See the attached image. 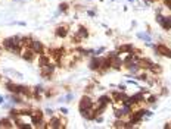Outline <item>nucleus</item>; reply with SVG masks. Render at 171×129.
<instances>
[{"mask_svg": "<svg viewBox=\"0 0 171 129\" xmlns=\"http://www.w3.org/2000/svg\"><path fill=\"white\" fill-rule=\"evenodd\" d=\"M90 109H95V103L92 101V98L89 95H83L81 100H80V104H78L80 113L84 111V110H90Z\"/></svg>", "mask_w": 171, "mask_h": 129, "instance_id": "1", "label": "nucleus"}, {"mask_svg": "<svg viewBox=\"0 0 171 129\" xmlns=\"http://www.w3.org/2000/svg\"><path fill=\"white\" fill-rule=\"evenodd\" d=\"M21 56H22V59H24L25 62H28V63H33V62L37 59V53H36L31 47H24Z\"/></svg>", "mask_w": 171, "mask_h": 129, "instance_id": "2", "label": "nucleus"}, {"mask_svg": "<svg viewBox=\"0 0 171 129\" xmlns=\"http://www.w3.org/2000/svg\"><path fill=\"white\" fill-rule=\"evenodd\" d=\"M155 53L158 56H162V57H168L171 59V49H168L165 44H156V46H152Z\"/></svg>", "mask_w": 171, "mask_h": 129, "instance_id": "3", "label": "nucleus"}, {"mask_svg": "<svg viewBox=\"0 0 171 129\" xmlns=\"http://www.w3.org/2000/svg\"><path fill=\"white\" fill-rule=\"evenodd\" d=\"M15 46H21V37L15 35V37H9V38H5V40H3V47H5V49L11 50V49H14Z\"/></svg>", "mask_w": 171, "mask_h": 129, "instance_id": "4", "label": "nucleus"}, {"mask_svg": "<svg viewBox=\"0 0 171 129\" xmlns=\"http://www.w3.org/2000/svg\"><path fill=\"white\" fill-rule=\"evenodd\" d=\"M68 34H69V27L66 24H62V25L56 27V30H55V35L58 38H66Z\"/></svg>", "mask_w": 171, "mask_h": 129, "instance_id": "5", "label": "nucleus"}, {"mask_svg": "<svg viewBox=\"0 0 171 129\" xmlns=\"http://www.w3.org/2000/svg\"><path fill=\"white\" fill-rule=\"evenodd\" d=\"M63 123H65V122H62L59 117H53V116H50V119H49V122H47V128H52V129L63 128V126H65Z\"/></svg>", "mask_w": 171, "mask_h": 129, "instance_id": "6", "label": "nucleus"}, {"mask_svg": "<svg viewBox=\"0 0 171 129\" xmlns=\"http://www.w3.org/2000/svg\"><path fill=\"white\" fill-rule=\"evenodd\" d=\"M102 59L103 57H99V56H93L89 62V68L92 70H99L100 69V65H102Z\"/></svg>", "mask_w": 171, "mask_h": 129, "instance_id": "7", "label": "nucleus"}, {"mask_svg": "<svg viewBox=\"0 0 171 129\" xmlns=\"http://www.w3.org/2000/svg\"><path fill=\"white\" fill-rule=\"evenodd\" d=\"M133 50H134V46H133L131 43L121 44V46H118V47H117V51H118L120 54H127V53H131Z\"/></svg>", "mask_w": 171, "mask_h": 129, "instance_id": "8", "label": "nucleus"}, {"mask_svg": "<svg viewBox=\"0 0 171 129\" xmlns=\"http://www.w3.org/2000/svg\"><path fill=\"white\" fill-rule=\"evenodd\" d=\"M152 60L147 59V57H139V66H140V70H149L150 66H152Z\"/></svg>", "mask_w": 171, "mask_h": 129, "instance_id": "9", "label": "nucleus"}, {"mask_svg": "<svg viewBox=\"0 0 171 129\" xmlns=\"http://www.w3.org/2000/svg\"><path fill=\"white\" fill-rule=\"evenodd\" d=\"M41 120H43V111L41 110H34L33 114H31V123L37 126Z\"/></svg>", "mask_w": 171, "mask_h": 129, "instance_id": "10", "label": "nucleus"}, {"mask_svg": "<svg viewBox=\"0 0 171 129\" xmlns=\"http://www.w3.org/2000/svg\"><path fill=\"white\" fill-rule=\"evenodd\" d=\"M37 54H41V53H44V46H43V43L41 41H37V40H33V43H31V46H30Z\"/></svg>", "mask_w": 171, "mask_h": 129, "instance_id": "11", "label": "nucleus"}, {"mask_svg": "<svg viewBox=\"0 0 171 129\" xmlns=\"http://www.w3.org/2000/svg\"><path fill=\"white\" fill-rule=\"evenodd\" d=\"M111 60V68L112 69H117V70H120L121 68H123V59L120 57V56H115V57H112V59H109Z\"/></svg>", "mask_w": 171, "mask_h": 129, "instance_id": "12", "label": "nucleus"}, {"mask_svg": "<svg viewBox=\"0 0 171 129\" xmlns=\"http://www.w3.org/2000/svg\"><path fill=\"white\" fill-rule=\"evenodd\" d=\"M149 72H150V73H153L155 76H156V75H161V73H162V66H161L159 63H152V66H150Z\"/></svg>", "mask_w": 171, "mask_h": 129, "instance_id": "13", "label": "nucleus"}, {"mask_svg": "<svg viewBox=\"0 0 171 129\" xmlns=\"http://www.w3.org/2000/svg\"><path fill=\"white\" fill-rule=\"evenodd\" d=\"M98 103H99V104H106V106H109V103H114V101H112L111 95L103 94V95H100V97L98 98Z\"/></svg>", "mask_w": 171, "mask_h": 129, "instance_id": "14", "label": "nucleus"}, {"mask_svg": "<svg viewBox=\"0 0 171 129\" xmlns=\"http://www.w3.org/2000/svg\"><path fill=\"white\" fill-rule=\"evenodd\" d=\"M77 34H78V35L83 38V40H84V38H89V30L86 28L84 25H80V27H78V31H77Z\"/></svg>", "mask_w": 171, "mask_h": 129, "instance_id": "15", "label": "nucleus"}, {"mask_svg": "<svg viewBox=\"0 0 171 129\" xmlns=\"http://www.w3.org/2000/svg\"><path fill=\"white\" fill-rule=\"evenodd\" d=\"M161 27H162V30L170 31L171 30V16H164V21H162Z\"/></svg>", "mask_w": 171, "mask_h": 129, "instance_id": "16", "label": "nucleus"}, {"mask_svg": "<svg viewBox=\"0 0 171 129\" xmlns=\"http://www.w3.org/2000/svg\"><path fill=\"white\" fill-rule=\"evenodd\" d=\"M12 126H14V120L11 117H6V119L0 120V128H12Z\"/></svg>", "mask_w": 171, "mask_h": 129, "instance_id": "17", "label": "nucleus"}, {"mask_svg": "<svg viewBox=\"0 0 171 129\" xmlns=\"http://www.w3.org/2000/svg\"><path fill=\"white\" fill-rule=\"evenodd\" d=\"M114 114H115V117H117V119H123V117L125 116V111H124V109L121 107V109H115Z\"/></svg>", "mask_w": 171, "mask_h": 129, "instance_id": "18", "label": "nucleus"}, {"mask_svg": "<svg viewBox=\"0 0 171 129\" xmlns=\"http://www.w3.org/2000/svg\"><path fill=\"white\" fill-rule=\"evenodd\" d=\"M147 78H149V75H147L146 72H142V73L136 75V79H137V81H142V82H146Z\"/></svg>", "mask_w": 171, "mask_h": 129, "instance_id": "19", "label": "nucleus"}, {"mask_svg": "<svg viewBox=\"0 0 171 129\" xmlns=\"http://www.w3.org/2000/svg\"><path fill=\"white\" fill-rule=\"evenodd\" d=\"M137 37H139L140 40H145L147 44H150V37H149L147 34H145V32H137Z\"/></svg>", "mask_w": 171, "mask_h": 129, "instance_id": "20", "label": "nucleus"}, {"mask_svg": "<svg viewBox=\"0 0 171 129\" xmlns=\"http://www.w3.org/2000/svg\"><path fill=\"white\" fill-rule=\"evenodd\" d=\"M11 100H12V103H15V104H21V103H24L22 98L19 97V94H12Z\"/></svg>", "mask_w": 171, "mask_h": 129, "instance_id": "21", "label": "nucleus"}, {"mask_svg": "<svg viewBox=\"0 0 171 129\" xmlns=\"http://www.w3.org/2000/svg\"><path fill=\"white\" fill-rule=\"evenodd\" d=\"M9 117L14 120V119H16V117H19V110H16V109H12L11 111H9Z\"/></svg>", "mask_w": 171, "mask_h": 129, "instance_id": "22", "label": "nucleus"}, {"mask_svg": "<svg viewBox=\"0 0 171 129\" xmlns=\"http://www.w3.org/2000/svg\"><path fill=\"white\" fill-rule=\"evenodd\" d=\"M114 128H125V122L123 119H117L114 122Z\"/></svg>", "mask_w": 171, "mask_h": 129, "instance_id": "23", "label": "nucleus"}, {"mask_svg": "<svg viewBox=\"0 0 171 129\" xmlns=\"http://www.w3.org/2000/svg\"><path fill=\"white\" fill-rule=\"evenodd\" d=\"M68 8H69L68 3H61L59 5V12H63L65 13V12H68Z\"/></svg>", "mask_w": 171, "mask_h": 129, "instance_id": "24", "label": "nucleus"}, {"mask_svg": "<svg viewBox=\"0 0 171 129\" xmlns=\"http://www.w3.org/2000/svg\"><path fill=\"white\" fill-rule=\"evenodd\" d=\"M156 100H158V97H156V95H153V94H152V95H149V97L146 98V101H147L149 104H155V103H156Z\"/></svg>", "mask_w": 171, "mask_h": 129, "instance_id": "25", "label": "nucleus"}, {"mask_svg": "<svg viewBox=\"0 0 171 129\" xmlns=\"http://www.w3.org/2000/svg\"><path fill=\"white\" fill-rule=\"evenodd\" d=\"M37 128H47V123H46L44 120H41V122L37 125Z\"/></svg>", "mask_w": 171, "mask_h": 129, "instance_id": "26", "label": "nucleus"}, {"mask_svg": "<svg viewBox=\"0 0 171 129\" xmlns=\"http://www.w3.org/2000/svg\"><path fill=\"white\" fill-rule=\"evenodd\" d=\"M46 113H47L49 116H53V110H52V109H47V110H46Z\"/></svg>", "mask_w": 171, "mask_h": 129, "instance_id": "27", "label": "nucleus"}, {"mask_svg": "<svg viewBox=\"0 0 171 129\" xmlns=\"http://www.w3.org/2000/svg\"><path fill=\"white\" fill-rule=\"evenodd\" d=\"M118 88H120V91H125V85H118Z\"/></svg>", "mask_w": 171, "mask_h": 129, "instance_id": "28", "label": "nucleus"}, {"mask_svg": "<svg viewBox=\"0 0 171 129\" xmlns=\"http://www.w3.org/2000/svg\"><path fill=\"white\" fill-rule=\"evenodd\" d=\"M61 113H62V114H66V113H68V109H61Z\"/></svg>", "mask_w": 171, "mask_h": 129, "instance_id": "29", "label": "nucleus"}, {"mask_svg": "<svg viewBox=\"0 0 171 129\" xmlns=\"http://www.w3.org/2000/svg\"><path fill=\"white\" fill-rule=\"evenodd\" d=\"M72 97H74V95H72V94H68V95H66V100H68V101H69V100H72Z\"/></svg>", "mask_w": 171, "mask_h": 129, "instance_id": "30", "label": "nucleus"}, {"mask_svg": "<svg viewBox=\"0 0 171 129\" xmlns=\"http://www.w3.org/2000/svg\"><path fill=\"white\" fill-rule=\"evenodd\" d=\"M87 15H90V16H95V12H93V11H89V12H87Z\"/></svg>", "mask_w": 171, "mask_h": 129, "instance_id": "31", "label": "nucleus"}, {"mask_svg": "<svg viewBox=\"0 0 171 129\" xmlns=\"http://www.w3.org/2000/svg\"><path fill=\"white\" fill-rule=\"evenodd\" d=\"M146 2H150L152 3V2H156V0H146Z\"/></svg>", "mask_w": 171, "mask_h": 129, "instance_id": "32", "label": "nucleus"}, {"mask_svg": "<svg viewBox=\"0 0 171 129\" xmlns=\"http://www.w3.org/2000/svg\"><path fill=\"white\" fill-rule=\"evenodd\" d=\"M0 53H2V47H0Z\"/></svg>", "mask_w": 171, "mask_h": 129, "instance_id": "33", "label": "nucleus"}]
</instances>
